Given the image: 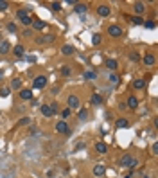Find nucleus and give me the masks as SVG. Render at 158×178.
Returning <instances> with one entry per match:
<instances>
[{
	"label": "nucleus",
	"mask_w": 158,
	"mask_h": 178,
	"mask_svg": "<svg viewBox=\"0 0 158 178\" xmlns=\"http://www.w3.org/2000/svg\"><path fill=\"white\" fill-rule=\"evenodd\" d=\"M16 18L22 22V25H25V27H29V25H33V20H31V15L27 13V9H18L16 11Z\"/></svg>",
	"instance_id": "f257e3e1"
},
{
	"label": "nucleus",
	"mask_w": 158,
	"mask_h": 178,
	"mask_svg": "<svg viewBox=\"0 0 158 178\" xmlns=\"http://www.w3.org/2000/svg\"><path fill=\"white\" fill-rule=\"evenodd\" d=\"M108 34H110L112 38H120V36L124 34V31H122V27H118V25H110V27H108Z\"/></svg>",
	"instance_id": "f03ea898"
},
{
	"label": "nucleus",
	"mask_w": 158,
	"mask_h": 178,
	"mask_svg": "<svg viewBox=\"0 0 158 178\" xmlns=\"http://www.w3.org/2000/svg\"><path fill=\"white\" fill-rule=\"evenodd\" d=\"M67 103H68V108H70V110H72V108L76 110V108H79V106H81V101H79V97L76 96V94H70V96H68V99H67Z\"/></svg>",
	"instance_id": "7ed1b4c3"
},
{
	"label": "nucleus",
	"mask_w": 158,
	"mask_h": 178,
	"mask_svg": "<svg viewBox=\"0 0 158 178\" xmlns=\"http://www.w3.org/2000/svg\"><path fill=\"white\" fill-rule=\"evenodd\" d=\"M33 86H34V88H38V90L45 88V86H47V78H45V76H36L34 81H33Z\"/></svg>",
	"instance_id": "20e7f679"
},
{
	"label": "nucleus",
	"mask_w": 158,
	"mask_h": 178,
	"mask_svg": "<svg viewBox=\"0 0 158 178\" xmlns=\"http://www.w3.org/2000/svg\"><path fill=\"white\" fill-rule=\"evenodd\" d=\"M110 13H112V9H110V5H108V4H101V5L97 7V15H99V16H102V18L110 16Z\"/></svg>",
	"instance_id": "39448f33"
},
{
	"label": "nucleus",
	"mask_w": 158,
	"mask_h": 178,
	"mask_svg": "<svg viewBox=\"0 0 158 178\" xmlns=\"http://www.w3.org/2000/svg\"><path fill=\"white\" fill-rule=\"evenodd\" d=\"M56 131H58V133H67V135H70V130H68V126H67L65 120L56 122Z\"/></svg>",
	"instance_id": "423d86ee"
},
{
	"label": "nucleus",
	"mask_w": 158,
	"mask_h": 178,
	"mask_svg": "<svg viewBox=\"0 0 158 178\" xmlns=\"http://www.w3.org/2000/svg\"><path fill=\"white\" fill-rule=\"evenodd\" d=\"M126 106H128V110H137L138 108V99L135 96H129L128 101H126Z\"/></svg>",
	"instance_id": "0eeeda50"
},
{
	"label": "nucleus",
	"mask_w": 158,
	"mask_h": 178,
	"mask_svg": "<svg viewBox=\"0 0 158 178\" xmlns=\"http://www.w3.org/2000/svg\"><path fill=\"white\" fill-rule=\"evenodd\" d=\"M18 96H20V99H23V101H31V99H33V90H31V88H22Z\"/></svg>",
	"instance_id": "6e6552de"
},
{
	"label": "nucleus",
	"mask_w": 158,
	"mask_h": 178,
	"mask_svg": "<svg viewBox=\"0 0 158 178\" xmlns=\"http://www.w3.org/2000/svg\"><path fill=\"white\" fill-rule=\"evenodd\" d=\"M133 11L137 13L138 16L144 15V13H146V4H144V2H135V4H133Z\"/></svg>",
	"instance_id": "1a4fd4ad"
},
{
	"label": "nucleus",
	"mask_w": 158,
	"mask_h": 178,
	"mask_svg": "<svg viewBox=\"0 0 158 178\" xmlns=\"http://www.w3.org/2000/svg\"><path fill=\"white\" fill-rule=\"evenodd\" d=\"M131 162H133V157L126 153V155H122V157H120V162H118V164H120L122 167H129V166H131Z\"/></svg>",
	"instance_id": "9d476101"
},
{
	"label": "nucleus",
	"mask_w": 158,
	"mask_h": 178,
	"mask_svg": "<svg viewBox=\"0 0 158 178\" xmlns=\"http://www.w3.org/2000/svg\"><path fill=\"white\" fill-rule=\"evenodd\" d=\"M11 51V43L7 40H0V54H7Z\"/></svg>",
	"instance_id": "9b49d317"
},
{
	"label": "nucleus",
	"mask_w": 158,
	"mask_h": 178,
	"mask_svg": "<svg viewBox=\"0 0 158 178\" xmlns=\"http://www.w3.org/2000/svg\"><path fill=\"white\" fill-rule=\"evenodd\" d=\"M142 61H144V65H147V67H153L156 59H155V56H153V54H146V56L142 58Z\"/></svg>",
	"instance_id": "f8f14e48"
},
{
	"label": "nucleus",
	"mask_w": 158,
	"mask_h": 178,
	"mask_svg": "<svg viewBox=\"0 0 158 178\" xmlns=\"http://www.w3.org/2000/svg\"><path fill=\"white\" fill-rule=\"evenodd\" d=\"M104 171H106V167H104L102 164H95V166H94V175H95V176H102Z\"/></svg>",
	"instance_id": "ddd939ff"
},
{
	"label": "nucleus",
	"mask_w": 158,
	"mask_h": 178,
	"mask_svg": "<svg viewBox=\"0 0 158 178\" xmlns=\"http://www.w3.org/2000/svg\"><path fill=\"white\" fill-rule=\"evenodd\" d=\"M61 54L63 56H72L74 54V47L72 45H63L61 47Z\"/></svg>",
	"instance_id": "4468645a"
},
{
	"label": "nucleus",
	"mask_w": 158,
	"mask_h": 178,
	"mask_svg": "<svg viewBox=\"0 0 158 178\" xmlns=\"http://www.w3.org/2000/svg\"><path fill=\"white\" fill-rule=\"evenodd\" d=\"M41 115H43V117H52V115H54V112H52V108H50V106H47V104H45V106H41Z\"/></svg>",
	"instance_id": "2eb2a0df"
},
{
	"label": "nucleus",
	"mask_w": 158,
	"mask_h": 178,
	"mask_svg": "<svg viewBox=\"0 0 158 178\" xmlns=\"http://www.w3.org/2000/svg\"><path fill=\"white\" fill-rule=\"evenodd\" d=\"M74 11H76V13H86V11H88V5H86V4H76V5H74Z\"/></svg>",
	"instance_id": "dca6fc26"
},
{
	"label": "nucleus",
	"mask_w": 158,
	"mask_h": 178,
	"mask_svg": "<svg viewBox=\"0 0 158 178\" xmlns=\"http://www.w3.org/2000/svg\"><path fill=\"white\" fill-rule=\"evenodd\" d=\"M133 88H137V90L146 88V79H135L133 81Z\"/></svg>",
	"instance_id": "f3484780"
},
{
	"label": "nucleus",
	"mask_w": 158,
	"mask_h": 178,
	"mask_svg": "<svg viewBox=\"0 0 158 178\" xmlns=\"http://www.w3.org/2000/svg\"><path fill=\"white\" fill-rule=\"evenodd\" d=\"M95 151L102 155V153H106V151H108V146H106L104 142H97V144H95Z\"/></svg>",
	"instance_id": "a211bd4d"
},
{
	"label": "nucleus",
	"mask_w": 158,
	"mask_h": 178,
	"mask_svg": "<svg viewBox=\"0 0 158 178\" xmlns=\"http://www.w3.org/2000/svg\"><path fill=\"white\" fill-rule=\"evenodd\" d=\"M106 67H108L110 70H117L118 61H117V59H106Z\"/></svg>",
	"instance_id": "6ab92c4d"
},
{
	"label": "nucleus",
	"mask_w": 158,
	"mask_h": 178,
	"mask_svg": "<svg viewBox=\"0 0 158 178\" xmlns=\"http://www.w3.org/2000/svg\"><path fill=\"white\" fill-rule=\"evenodd\" d=\"M90 103H92V104H95V106H97V104H101V103H102V96H101V94H92Z\"/></svg>",
	"instance_id": "aec40b11"
},
{
	"label": "nucleus",
	"mask_w": 158,
	"mask_h": 178,
	"mask_svg": "<svg viewBox=\"0 0 158 178\" xmlns=\"http://www.w3.org/2000/svg\"><path fill=\"white\" fill-rule=\"evenodd\" d=\"M33 27H34V31H43V29H45V22L34 20V22H33Z\"/></svg>",
	"instance_id": "412c9836"
},
{
	"label": "nucleus",
	"mask_w": 158,
	"mask_h": 178,
	"mask_svg": "<svg viewBox=\"0 0 158 178\" xmlns=\"http://www.w3.org/2000/svg\"><path fill=\"white\" fill-rule=\"evenodd\" d=\"M115 124H117V128H129V120H128V119H117V122H115Z\"/></svg>",
	"instance_id": "4be33fe9"
},
{
	"label": "nucleus",
	"mask_w": 158,
	"mask_h": 178,
	"mask_svg": "<svg viewBox=\"0 0 158 178\" xmlns=\"http://www.w3.org/2000/svg\"><path fill=\"white\" fill-rule=\"evenodd\" d=\"M9 88H15V90H22V79L15 78L13 81H11V86Z\"/></svg>",
	"instance_id": "5701e85b"
},
{
	"label": "nucleus",
	"mask_w": 158,
	"mask_h": 178,
	"mask_svg": "<svg viewBox=\"0 0 158 178\" xmlns=\"http://www.w3.org/2000/svg\"><path fill=\"white\" fill-rule=\"evenodd\" d=\"M23 51H25V49H23V45H16V47L13 49V54H15L16 58H20V56L23 54Z\"/></svg>",
	"instance_id": "b1692460"
},
{
	"label": "nucleus",
	"mask_w": 158,
	"mask_h": 178,
	"mask_svg": "<svg viewBox=\"0 0 158 178\" xmlns=\"http://www.w3.org/2000/svg\"><path fill=\"white\" fill-rule=\"evenodd\" d=\"M86 117H88V110L86 108H81L79 110V120H84Z\"/></svg>",
	"instance_id": "393cba45"
},
{
	"label": "nucleus",
	"mask_w": 158,
	"mask_h": 178,
	"mask_svg": "<svg viewBox=\"0 0 158 178\" xmlns=\"http://www.w3.org/2000/svg\"><path fill=\"white\" fill-rule=\"evenodd\" d=\"M131 23H133V25H142V23H144V18H142V16H133V18H131Z\"/></svg>",
	"instance_id": "a878e982"
},
{
	"label": "nucleus",
	"mask_w": 158,
	"mask_h": 178,
	"mask_svg": "<svg viewBox=\"0 0 158 178\" xmlns=\"http://www.w3.org/2000/svg\"><path fill=\"white\" fill-rule=\"evenodd\" d=\"M9 92H11V88H9V86H4V88L0 90V96H2V97H7Z\"/></svg>",
	"instance_id": "bb28decb"
},
{
	"label": "nucleus",
	"mask_w": 158,
	"mask_h": 178,
	"mask_svg": "<svg viewBox=\"0 0 158 178\" xmlns=\"http://www.w3.org/2000/svg\"><path fill=\"white\" fill-rule=\"evenodd\" d=\"M50 9H52V11H61V4H59V2H52V4H50Z\"/></svg>",
	"instance_id": "cd10ccee"
},
{
	"label": "nucleus",
	"mask_w": 158,
	"mask_h": 178,
	"mask_svg": "<svg viewBox=\"0 0 158 178\" xmlns=\"http://www.w3.org/2000/svg\"><path fill=\"white\" fill-rule=\"evenodd\" d=\"M144 25H146L147 29H155V27H156V23H155V20H149V22H144Z\"/></svg>",
	"instance_id": "c85d7f7f"
},
{
	"label": "nucleus",
	"mask_w": 158,
	"mask_h": 178,
	"mask_svg": "<svg viewBox=\"0 0 158 178\" xmlns=\"http://www.w3.org/2000/svg\"><path fill=\"white\" fill-rule=\"evenodd\" d=\"M7 31H9V33H16L18 29H16V25H15L13 22H9V23H7Z\"/></svg>",
	"instance_id": "c756f323"
},
{
	"label": "nucleus",
	"mask_w": 158,
	"mask_h": 178,
	"mask_svg": "<svg viewBox=\"0 0 158 178\" xmlns=\"http://www.w3.org/2000/svg\"><path fill=\"white\" fill-rule=\"evenodd\" d=\"M110 83H112V85H117L118 83V76L117 74H110Z\"/></svg>",
	"instance_id": "7c9ffc66"
},
{
	"label": "nucleus",
	"mask_w": 158,
	"mask_h": 178,
	"mask_svg": "<svg viewBox=\"0 0 158 178\" xmlns=\"http://www.w3.org/2000/svg\"><path fill=\"white\" fill-rule=\"evenodd\" d=\"M129 59H131L133 63H137L138 59H140V56H138V52H131V54H129Z\"/></svg>",
	"instance_id": "2f4dec72"
},
{
	"label": "nucleus",
	"mask_w": 158,
	"mask_h": 178,
	"mask_svg": "<svg viewBox=\"0 0 158 178\" xmlns=\"http://www.w3.org/2000/svg\"><path fill=\"white\" fill-rule=\"evenodd\" d=\"M22 34H23V36H25V38H31V36H33V34H34V33H33V29H29V27H27V29H25V31H23V33H22Z\"/></svg>",
	"instance_id": "473e14b6"
},
{
	"label": "nucleus",
	"mask_w": 158,
	"mask_h": 178,
	"mask_svg": "<svg viewBox=\"0 0 158 178\" xmlns=\"http://www.w3.org/2000/svg\"><path fill=\"white\" fill-rule=\"evenodd\" d=\"M9 7V2H5V0H0V11H5Z\"/></svg>",
	"instance_id": "72a5a7b5"
},
{
	"label": "nucleus",
	"mask_w": 158,
	"mask_h": 178,
	"mask_svg": "<svg viewBox=\"0 0 158 178\" xmlns=\"http://www.w3.org/2000/svg\"><path fill=\"white\" fill-rule=\"evenodd\" d=\"M92 43H94V45H99V43H101V34H94V38H92Z\"/></svg>",
	"instance_id": "f704fd0d"
},
{
	"label": "nucleus",
	"mask_w": 158,
	"mask_h": 178,
	"mask_svg": "<svg viewBox=\"0 0 158 178\" xmlns=\"http://www.w3.org/2000/svg\"><path fill=\"white\" fill-rule=\"evenodd\" d=\"M70 72H72V70H70L68 67H61V74H63V76H70Z\"/></svg>",
	"instance_id": "c9c22d12"
},
{
	"label": "nucleus",
	"mask_w": 158,
	"mask_h": 178,
	"mask_svg": "<svg viewBox=\"0 0 158 178\" xmlns=\"http://www.w3.org/2000/svg\"><path fill=\"white\" fill-rule=\"evenodd\" d=\"M70 113H72V110H70V108H65V110L61 112V115H63V117H68Z\"/></svg>",
	"instance_id": "e433bc0d"
},
{
	"label": "nucleus",
	"mask_w": 158,
	"mask_h": 178,
	"mask_svg": "<svg viewBox=\"0 0 158 178\" xmlns=\"http://www.w3.org/2000/svg\"><path fill=\"white\" fill-rule=\"evenodd\" d=\"M29 122H31V119H29V117H23L22 120H20V126H25V124H29Z\"/></svg>",
	"instance_id": "4c0bfd02"
},
{
	"label": "nucleus",
	"mask_w": 158,
	"mask_h": 178,
	"mask_svg": "<svg viewBox=\"0 0 158 178\" xmlns=\"http://www.w3.org/2000/svg\"><path fill=\"white\" fill-rule=\"evenodd\" d=\"M94 78H95L94 72H84V79H94Z\"/></svg>",
	"instance_id": "58836bf2"
},
{
	"label": "nucleus",
	"mask_w": 158,
	"mask_h": 178,
	"mask_svg": "<svg viewBox=\"0 0 158 178\" xmlns=\"http://www.w3.org/2000/svg\"><path fill=\"white\" fill-rule=\"evenodd\" d=\"M50 108H52V112H54V113H56V112H58V110H59L58 103H52V104H50Z\"/></svg>",
	"instance_id": "ea45409f"
},
{
	"label": "nucleus",
	"mask_w": 158,
	"mask_h": 178,
	"mask_svg": "<svg viewBox=\"0 0 158 178\" xmlns=\"http://www.w3.org/2000/svg\"><path fill=\"white\" fill-rule=\"evenodd\" d=\"M151 151H153V155H156V153H158V144H156V142L153 144V148H151Z\"/></svg>",
	"instance_id": "a19ab883"
},
{
	"label": "nucleus",
	"mask_w": 158,
	"mask_h": 178,
	"mask_svg": "<svg viewBox=\"0 0 158 178\" xmlns=\"http://www.w3.org/2000/svg\"><path fill=\"white\" fill-rule=\"evenodd\" d=\"M118 110H120V112H124V110H128V106H126V103H122V104H118Z\"/></svg>",
	"instance_id": "79ce46f5"
},
{
	"label": "nucleus",
	"mask_w": 158,
	"mask_h": 178,
	"mask_svg": "<svg viewBox=\"0 0 158 178\" xmlns=\"http://www.w3.org/2000/svg\"><path fill=\"white\" fill-rule=\"evenodd\" d=\"M4 78V72H2V70H0V79Z\"/></svg>",
	"instance_id": "37998d69"
},
{
	"label": "nucleus",
	"mask_w": 158,
	"mask_h": 178,
	"mask_svg": "<svg viewBox=\"0 0 158 178\" xmlns=\"http://www.w3.org/2000/svg\"><path fill=\"white\" fill-rule=\"evenodd\" d=\"M124 178H131V176H124Z\"/></svg>",
	"instance_id": "c03bdc74"
},
{
	"label": "nucleus",
	"mask_w": 158,
	"mask_h": 178,
	"mask_svg": "<svg viewBox=\"0 0 158 178\" xmlns=\"http://www.w3.org/2000/svg\"><path fill=\"white\" fill-rule=\"evenodd\" d=\"M0 40H2V34H0Z\"/></svg>",
	"instance_id": "a18cd8bd"
}]
</instances>
